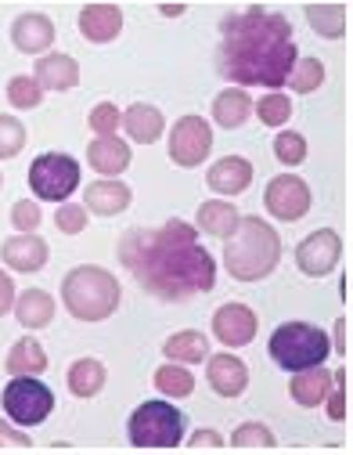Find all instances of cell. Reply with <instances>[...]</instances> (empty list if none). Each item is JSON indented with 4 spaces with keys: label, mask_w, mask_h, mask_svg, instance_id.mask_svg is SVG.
Here are the masks:
<instances>
[{
    "label": "cell",
    "mask_w": 353,
    "mask_h": 455,
    "mask_svg": "<svg viewBox=\"0 0 353 455\" xmlns=\"http://www.w3.org/2000/svg\"><path fill=\"white\" fill-rule=\"evenodd\" d=\"M62 304L80 322H105L120 307V282L105 267H76L62 282Z\"/></svg>",
    "instance_id": "277c9868"
},
{
    "label": "cell",
    "mask_w": 353,
    "mask_h": 455,
    "mask_svg": "<svg viewBox=\"0 0 353 455\" xmlns=\"http://www.w3.org/2000/svg\"><path fill=\"white\" fill-rule=\"evenodd\" d=\"M281 260V239L260 217H239L234 232L224 239V264L227 275L239 282H260L267 278Z\"/></svg>",
    "instance_id": "3957f363"
},
{
    "label": "cell",
    "mask_w": 353,
    "mask_h": 455,
    "mask_svg": "<svg viewBox=\"0 0 353 455\" xmlns=\"http://www.w3.org/2000/svg\"><path fill=\"white\" fill-rule=\"evenodd\" d=\"M90 131L98 134V138H112L115 134V127L123 124V116H120V108H115L112 101H101V105H94L90 108Z\"/></svg>",
    "instance_id": "8d00e7d4"
},
{
    "label": "cell",
    "mask_w": 353,
    "mask_h": 455,
    "mask_svg": "<svg viewBox=\"0 0 353 455\" xmlns=\"http://www.w3.org/2000/svg\"><path fill=\"white\" fill-rule=\"evenodd\" d=\"M213 148V127L202 116H184L173 124L169 134V159L176 166H202V159Z\"/></svg>",
    "instance_id": "9c48e42d"
},
{
    "label": "cell",
    "mask_w": 353,
    "mask_h": 455,
    "mask_svg": "<svg viewBox=\"0 0 353 455\" xmlns=\"http://www.w3.org/2000/svg\"><path fill=\"white\" fill-rule=\"evenodd\" d=\"M239 210L234 203H224V199H213V203H202L199 206V228L213 239H227L234 232V224H239Z\"/></svg>",
    "instance_id": "d4e9b609"
},
{
    "label": "cell",
    "mask_w": 353,
    "mask_h": 455,
    "mask_svg": "<svg viewBox=\"0 0 353 455\" xmlns=\"http://www.w3.org/2000/svg\"><path fill=\"white\" fill-rule=\"evenodd\" d=\"M15 307V282L0 271V315H8Z\"/></svg>",
    "instance_id": "b9f144b4"
},
{
    "label": "cell",
    "mask_w": 353,
    "mask_h": 455,
    "mask_svg": "<svg viewBox=\"0 0 353 455\" xmlns=\"http://www.w3.org/2000/svg\"><path fill=\"white\" fill-rule=\"evenodd\" d=\"M300 51L292 44V26L285 15L267 8H246L220 22L216 69L231 84L281 87L296 66Z\"/></svg>",
    "instance_id": "7a4b0ae2"
},
{
    "label": "cell",
    "mask_w": 353,
    "mask_h": 455,
    "mask_svg": "<svg viewBox=\"0 0 353 455\" xmlns=\"http://www.w3.org/2000/svg\"><path fill=\"white\" fill-rule=\"evenodd\" d=\"M26 145V127L15 116H0V159L19 156Z\"/></svg>",
    "instance_id": "d590c367"
},
{
    "label": "cell",
    "mask_w": 353,
    "mask_h": 455,
    "mask_svg": "<svg viewBox=\"0 0 353 455\" xmlns=\"http://www.w3.org/2000/svg\"><path fill=\"white\" fill-rule=\"evenodd\" d=\"M120 264L159 300H188L216 286V260L199 246V228L169 220L162 228H130L120 239Z\"/></svg>",
    "instance_id": "6da1fadb"
},
{
    "label": "cell",
    "mask_w": 353,
    "mask_h": 455,
    "mask_svg": "<svg viewBox=\"0 0 353 455\" xmlns=\"http://www.w3.org/2000/svg\"><path fill=\"white\" fill-rule=\"evenodd\" d=\"M80 33L90 44H108L123 33V12L115 4H87L80 12Z\"/></svg>",
    "instance_id": "2e32d148"
},
{
    "label": "cell",
    "mask_w": 353,
    "mask_h": 455,
    "mask_svg": "<svg viewBox=\"0 0 353 455\" xmlns=\"http://www.w3.org/2000/svg\"><path fill=\"white\" fill-rule=\"evenodd\" d=\"M206 379H209V387H213L220 397H239V394H246V387H249V369H246L242 358H234V355L227 351V355H213V358H209Z\"/></svg>",
    "instance_id": "5bb4252c"
},
{
    "label": "cell",
    "mask_w": 353,
    "mask_h": 455,
    "mask_svg": "<svg viewBox=\"0 0 353 455\" xmlns=\"http://www.w3.org/2000/svg\"><path fill=\"white\" fill-rule=\"evenodd\" d=\"M332 372L328 369H321V365H314V369H300L296 376H292V397H296V405H303V409H318L325 397L332 394Z\"/></svg>",
    "instance_id": "d6986e66"
},
{
    "label": "cell",
    "mask_w": 353,
    "mask_h": 455,
    "mask_svg": "<svg viewBox=\"0 0 353 455\" xmlns=\"http://www.w3.org/2000/svg\"><path fill=\"white\" fill-rule=\"evenodd\" d=\"M253 112L260 116V124L281 127V124H288V116H292V105H288L285 94H267V98H260V105H256Z\"/></svg>",
    "instance_id": "e575fe53"
},
{
    "label": "cell",
    "mask_w": 353,
    "mask_h": 455,
    "mask_svg": "<svg viewBox=\"0 0 353 455\" xmlns=\"http://www.w3.org/2000/svg\"><path fill=\"white\" fill-rule=\"evenodd\" d=\"M184 412L169 402H145L130 412L127 434L134 448H176L184 441Z\"/></svg>",
    "instance_id": "8992f818"
},
{
    "label": "cell",
    "mask_w": 353,
    "mask_h": 455,
    "mask_svg": "<svg viewBox=\"0 0 353 455\" xmlns=\"http://www.w3.org/2000/svg\"><path fill=\"white\" fill-rule=\"evenodd\" d=\"M130 188L123 181H94L87 185V210L101 213V217H115L130 206Z\"/></svg>",
    "instance_id": "44dd1931"
},
{
    "label": "cell",
    "mask_w": 353,
    "mask_h": 455,
    "mask_svg": "<svg viewBox=\"0 0 353 455\" xmlns=\"http://www.w3.org/2000/svg\"><path fill=\"white\" fill-rule=\"evenodd\" d=\"M274 156L281 166H300L307 159V138L296 134V131H281L274 138Z\"/></svg>",
    "instance_id": "d6a6232c"
},
{
    "label": "cell",
    "mask_w": 353,
    "mask_h": 455,
    "mask_svg": "<svg viewBox=\"0 0 353 455\" xmlns=\"http://www.w3.org/2000/svg\"><path fill=\"white\" fill-rule=\"evenodd\" d=\"M15 318H19L26 329H43V325H51V318H54V300H51V293H43V290H26V293L15 300Z\"/></svg>",
    "instance_id": "83f0119b"
},
{
    "label": "cell",
    "mask_w": 353,
    "mask_h": 455,
    "mask_svg": "<svg viewBox=\"0 0 353 455\" xmlns=\"http://www.w3.org/2000/svg\"><path fill=\"white\" fill-rule=\"evenodd\" d=\"M213 332H216L220 344H227V347L253 344V336H256V315L246 304H224L213 315Z\"/></svg>",
    "instance_id": "7c38bea8"
},
{
    "label": "cell",
    "mask_w": 353,
    "mask_h": 455,
    "mask_svg": "<svg viewBox=\"0 0 353 455\" xmlns=\"http://www.w3.org/2000/svg\"><path fill=\"white\" fill-rule=\"evenodd\" d=\"M40 98H43V87H40L33 76H12V84H8V101H12L15 108H36Z\"/></svg>",
    "instance_id": "836d02e7"
},
{
    "label": "cell",
    "mask_w": 353,
    "mask_h": 455,
    "mask_svg": "<svg viewBox=\"0 0 353 455\" xmlns=\"http://www.w3.org/2000/svg\"><path fill=\"white\" fill-rule=\"evenodd\" d=\"M267 347H271L274 365H281L285 372H300V369L325 365V358L332 355V339L325 336V329L310 322H285L271 332Z\"/></svg>",
    "instance_id": "5b68a950"
},
{
    "label": "cell",
    "mask_w": 353,
    "mask_h": 455,
    "mask_svg": "<svg viewBox=\"0 0 353 455\" xmlns=\"http://www.w3.org/2000/svg\"><path fill=\"white\" fill-rule=\"evenodd\" d=\"M159 12H162V15H169V19H176V15H184V4H162Z\"/></svg>",
    "instance_id": "f6af8a7d"
},
{
    "label": "cell",
    "mask_w": 353,
    "mask_h": 455,
    "mask_svg": "<svg viewBox=\"0 0 353 455\" xmlns=\"http://www.w3.org/2000/svg\"><path fill=\"white\" fill-rule=\"evenodd\" d=\"M54 224L62 228L66 235H80L83 228H87V206H80V203H62V206H58V213H54Z\"/></svg>",
    "instance_id": "74e56055"
},
{
    "label": "cell",
    "mask_w": 353,
    "mask_h": 455,
    "mask_svg": "<svg viewBox=\"0 0 353 455\" xmlns=\"http://www.w3.org/2000/svg\"><path fill=\"white\" fill-rule=\"evenodd\" d=\"M332 376H335L332 383H335L339 390L325 397V402H328V419H332V423H342V419H346V412H349V394H346V369H342V372H332Z\"/></svg>",
    "instance_id": "f35d334b"
},
{
    "label": "cell",
    "mask_w": 353,
    "mask_h": 455,
    "mask_svg": "<svg viewBox=\"0 0 353 455\" xmlns=\"http://www.w3.org/2000/svg\"><path fill=\"white\" fill-rule=\"evenodd\" d=\"M80 185V163L66 152H43L29 166V188L36 199H69Z\"/></svg>",
    "instance_id": "ba28073f"
},
{
    "label": "cell",
    "mask_w": 353,
    "mask_h": 455,
    "mask_svg": "<svg viewBox=\"0 0 353 455\" xmlns=\"http://www.w3.org/2000/svg\"><path fill=\"white\" fill-rule=\"evenodd\" d=\"M87 159H90V166L98 170V174L115 178V174H123V170L130 166V145L120 141L115 134L112 138H98V141H90Z\"/></svg>",
    "instance_id": "ffe728a7"
},
{
    "label": "cell",
    "mask_w": 353,
    "mask_h": 455,
    "mask_svg": "<svg viewBox=\"0 0 353 455\" xmlns=\"http://www.w3.org/2000/svg\"><path fill=\"white\" fill-rule=\"evenodd\" d=\"M285 84L292 91H300V94H314L325 84V66L318 59H296V66H292V73H288Z\"/></svg>",
    "instance_id": "4dcf8cb0"
},
{
    "label": "cell",
    "mask_w": 353,
    "mask_h": 455,
    "mask_svg": "<svg viewBox=\"0 0 353 455\" xmlns=\"http://www.w3.org/2000/svg\"><path fill=\"white\" fill-rule=\"evenodd\" d=\"M33 80L43 91H73L80 84V66L73 54H40Z\"/></svg>",
    "instance_id": "9a60e30c"
},
{
    "label": "cell",
    "mask_w": 353,
    "mask_h": 455,
    "mask_svg": "<svg viewBox=\"0 0 353 455\" xmlns=\"http://www.w3.org/2000/svg\"><path fill=\"white\" fill-rule=\"evenodd\" d=\"M155 387L166 394V397H188L195 390V376L181 365V362H169L162 369H155Z\"/></svg>",
    "instance_id": "f546056e"
},
{
    "label": "cell",
    "mask_w": 353,
    "mask_h": 455,
    "mask_svg": "<svg viewBox=\"0 0 353 455\" xmlns=\"http://www.w3.org/2000/svg\"><path fill=\"white\" fill-rule=\"evenodd\" d=\"M0 402H4V412L19 427H40L54 412V394L36 376H12L4 394H0Z\"/></svg>",
    "instance_id": "52a82bcc"
},
{
    "label": "cell",
    "mask_w": 353,
    "mask_h": 455,
    "mask_svg": "<svg viewBox=\"0 0 353 455\" xmlns=\"http://www.w3.org/2000/svg\"><path fill=\"white\" fill-rule=\"evenodd\" d=\"M188 444H192L195 451H202V448H213V451H220V448H224V437H220L216 430H199V434H195Z\"/></svg>",
    "instance_id": "60d3db41"
},
{
    "label": "cell",
    "mask_w": 353,
    "mask_h": 455,
    "mask_svg": "<svg viewBox=\"0 0 353 455\" xmlns=\"http://www.w3.org/2000/svg\"><path fill=\"white\" fill-rule=\"evenodd\" d=\"M12 40H15V47H19L22 54H43V51L54 44V26H51L47 15L29 12V15H19V19H15Z\"/></svg>",
    "instance_id": "e0dca14e"
},
{
    "label": "cell",
    "mask_w": 353,
    "mask_h": 455,
    "mask_svg": "<svg viewBox=\"0 0 353 455\" xmlns=\"http://www.w3.org/2000/svg\"><path fill=\"white\" fill-rule=\"evenodd\" d=\"M206 185L216 196H242L253 185V163L242 156H224L213 163V170L206 174Z\"/></svg>",
    "instance_id": "4fadbf2b"
},
{
    "label": "cell",
    "mask_w": 353,
    "mask_h": 455,
    "mask_svg": "<svg viewBox=\"0 0 353 455\" xmlns=\"http://www.w3.org/2000/svg\"><path fill=\"white\" fill-rule=\"evenodd\" d=\"M0 185H4V178H0Z\"/></svg>",
    "instance_id": "bcb514c9"
},
{
    "label": "cell",
    "mask_w": 353,
    "mask_h": 455,
    "mask_svg": "<svg viewBox=\"0 0 353 455\" xmlns=\"http://www.w3.org/2000/svg\"><path fill=\"white\" fill-rule=\"evenodd\" d=\"M12 220H15V228H22V232H33V228L40 224V203L36 199H19L12 206Z\"/></svg>",
    "instance_id": "ab89813d"
},
{
    "label": "cell",
    "mask_w": 353,
    "mask_h": 455,
    "mask_svg": "<svg viewBox=\"0 0 353 455\" xmlns=\"http://www.w3.org/2000/svg\"><path fill=\"white\" fill-rule=\"evenodd\" d=\"M15 444V448H29L33 441H29V434H22V430H15L12 423H0V444Z\"/></svg>",
    "instance_id": "7bdbcfd3"
},
{
    "label": "cell",
    "mask_w": 353,
    "mask_h": 455,
    "mask_svg": "<svg viewBox=\"0 0 353 455\" xmlns=\"http://www.w3.org/2000/svg\"><path fill=\"white\" fill-rule=\"evenodd\" d=\"M123 127H127V134H130L134 141L152 145V141L162 134V112H159L155 105L137 101V105H130V108L123 112Z\"/></svg>",
    "instance_id": "cb8c5ba5"
},
{
    "label": "cell",
    "mask_w": 353,
    "mask_h": 455,
    "mask_svg": "<svg viewBox=\"0 0 353 455\" xmlns=\"http://www.w3.org/2000/svg\"><path fill=\"white\" fill-rule=\"evenodd\" d=\"M4 264L8 267H15V271H40L43 264H47V243L36 235V232H22V235H15V239H8L4 243Z\"/></svg>",
    "instance_id": "ac0fdd59"
},
{
    "label": "cell",
    "mask_w": 353,
    "mask_h": 455,
    "mask_svg": "<svg viewBox=\"0 0 353 455\" xmlns=\"http://www.w3.org/2000/svg\"><path fill=\"white\" fill-rule=\"evenodd\" d=\"M342 257V239L332 232V228H318L314 235H307L300 246H296V264L303 275L310 278H321L328 275Z\"/></svg>",
    "instance_id": "30bf717a"
},
{
    "label": "cell",
    "mask_w": 353,
    "mask_h": 455,
    "mask_svg": "<svg viewBox=\"0 0 353 455\" xmlns=\"http://www.w3.org/2000/svg\"><path fill=\"white\" fill-rule=\"evenodd\" d=\"M307 22L314 26L318 36L339 40L349 29V8L346 4H307Z\"/></svg>",
    "instance_id": "484cf974"
},
{
    "label": "cell",
    "mask_w": 353,
    "mask_h": 455,
    "mask_svg": "<svg viewBox=\"0 0 353 455\" xmlns=\"http://www.w3.org/2000/svg\"><path fill=\"white\" fill-rule=\"evenodd\" d=\"M339 355H349V318H339L335 322V344H332Z\"/></svg>",
    "instance_id": "ee69618b"
},
{
    "label": "cell",
    "mask_w": 353,
    "mask_h": 455,
    "mask_svg": "<svg viewBox=\"0 0 353 455\" xmlns=\"http://www.w3.org/2000/svg\"><path fill=\"white\" fill-rule=\"evenodd\" d=\"M105 379H108V372H105V365H101L98 358H80V362H73V369H69V390H73L76 397H83V402H90V397L101 394Z\"/></svg>",
    "instance_id": "4316f807"
},
{
    "label": "cell",
    "mask_w": 353,
    "mask_h": 455,
    "mask_svg": "<svg viewBox=\"0 0 353 455\" xmlns=\"http://www.w3.org/2000/svg\"><path fill=\"white\" fill-rule=\"evenodd\" d=\"M43 369H47V355H43V347L36 344V339L33 336L15 339L8 358H4V372H12V376H36Z\"/></svg>",
    "instance_id": "603a6c76"
},
{
    "label": "cell",
    "mask_w": 353,
    "mask_h": 455,
    "mask_svg": "<svg viewBox=\"0 0 353 455\" xmlns=\"http://www.w3.org/2000/svg\"><path fill=\"white\" fill-rule=\"evenodd\" d=\"M278 441H274V434L263 427V423H242L239 430L231 434V448H239V451H249V448H263V451H271Z\"/></svg>",
    "instance_id": "1f68e13d"
},
{
    "label": "cell",
    "mask_w": 353,
    "mask_h": 455,
    "mask_svg": "<svg viewBox=\"0 0 353 455\" xmlns=\"http://www.w3.org/2000/svg\"><path fill=\"white\" fill-rule=\"evenodd\" d=\"M267 210L278 217V220H300L307 210H310V188L303 178L296 174H281L267 185V196H263Z\"/></svg>",
    "instance_id": "8fae6325"
},
{
    "label": "cell",
    "mask_w": 353,
    "mask_h": 455,
    "mask_svg": "<svg viewBox=\"0 0 353 455\" xmlns=\"http://www.w3.org/2000/svg\"><path fill=\"white\" fill-rule=\"evenodd\" d=\"M162 351H166L169 362H181V365L184 362H202V358H209V339L195 329H184V332H173L162 344Z\"/></svg>",
    "instance_id": "f1b7e54d"
},
{
    "label": "cell",
    "mask_w": 353,
    "mask_h": 455,
    "mask_svg": "<svg viewBox=\"0 0 353 455\" xmlns=\"http://www.w3.org/2000/svg\"><path fill=\"white\" fill-rule=\"evenodd\" d=\"M249 116H253V101H249V94H246L242 87H227V91L216 94V101H213V120H216L220 127L234 131V127H242Z\"/></svg>",
    "instance_id": "7402d4cb"
}]
</instances>
